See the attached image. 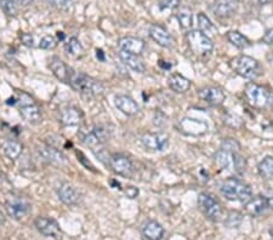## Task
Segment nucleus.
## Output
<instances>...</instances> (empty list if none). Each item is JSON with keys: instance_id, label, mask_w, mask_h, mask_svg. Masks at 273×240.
<instances>
[{"instance_id": "nucleus-42", "label": "nucleus", "mask_w": 273, "mask_h": 240, "mask_svg": "<svg viewBox=\"0 0 273 240\" xmlns=\"http://www.w3.org/2000/svg\"><path fill=\"white\" fill-rule=\"evenodd\" d=\"M262 40H264V42H266V44L273 45V28L266 31V33L264 34V38H262Z\"/></svg>"}, {"instance_id": "nucleus-9", "label": "nucleus", "mask_w": 273, "mask_h": 240, "mask_svg": "<svg viewBox=\"0 0 273 240\" xmlns=\"http://www.w3.org/2000/svg\"><path fill=\"white\" fill-rule=\"evenodd\" d=\"M5 209L8 211L9 216H11L14 220H21L27 215L29 211V205L26 200L17 198V197H11L6 200Z\"/></svg>"}, {"instance_id": "nucleus-20", "label": "nucleus", "mask_w": 273, "mask_h": 240, "mask_svg": "<svg viewBox=\"0 0 273 240\" xmlns=\"http://www.w3.org/2000/svg\"><path fill=\"white\" fill-rule=\"evenodd\" d=\"M119 57L125 66H128L130 70L136 72V73H143L144 70H146L143 61L139 57V55H134V54H129V52L120 51Z\"/></svg>"}, {"instance_id": "nucleus-2", "label": "nucleus", "mask_w": 273, "mask_h": 240, "mask_svg": "<svg viewBox=\"0 0 273 240\" xmlns=\"http://www.w3.org/2000/svg\"><path fill=\"white\" fill-rule=\"evenodd\" d=\"M220 192L231 202L248 203L251 199L253 192L248 185L237 179H228L220 187Z\"/></svg>"}, {"instance_id": "nucleus-38", "label": "nucleus", "mask_w": 273, "mask_h": 240, "mask_svg": "<svg viewBox=\"0 0 273 240\" xmlns=\"http://www.w3.org/2000/svg\"><path fill=\"white\" fill-rule=\"evenodd\" d=\"M225 123L232 127H241L242 126V119L239 117L233 116V114H227L225 117Z\"/></svg>"}, {"instance_id": "nucleus-44", "label": "nucleus", "mask_w": 273, "mask_h": 240, "mask_svg": "<svg viewBox=\"0 0 273 240\" xmlns=\"http://www.w3.org/2000/svg\"><path fill=\"white\" fill-rule=\"evenodd\" d=\"M96 56H97V58H100L101 61H104L103 51H102V50H97V51H96Z\"/></svg>"}, {"instance_id": "nucleus-12", "label": "nucleus", "mask_w": 273, "mask_h": 240, "mask_svg": "<svg viewBox=\"0 0 273 240\" xmlns=\"http://www.w3.org/2000/svg\"><path fill=\"white\" fill-rule=\"evenodd\" d=\"M179 127L183 134L193 135V136H199V135L205 134L206 130H208L206 123H204L202 120L191 119V118H186V119L181 120Z\"/></svg>"}, {"instance_id": "nucleus-8", "label": "nucleus", "mask_w": 273, "mask_h": 240, "mask_svg": "<svg viewBox=\"0 0 273 240\" xmlns=\"http://www.w3.org/2000/svg\"><path fill=\"white\" fill-rule=\"evenodd\" d=\"M141 142L152 150H164L169 143V137L163 133H147L141 136Z\"/></svg>"}, {"instance_id": "nucleus-11", "label": "nucleus", "mask_w": 273, "mask_h": 240, "mask_svg": "<svg viewBox=\"0 0 273 240\" xmlns=\"http://www.w3.org/2000/svg\"><path fill=\"white\" fill-rule=\"evenodd\" d=\"M199 98L205 103L210 104V106H220L225 101V94L221 89L215 88V86H205L199 90Z\"/></svg>"}, {"instance_id": "nucleus-43", "label": "nucleus", "mask_w": 273, "mask_h": 240, "mask_svg": "<svg viewBox=\"0 0 273 240\" xmlns=\"http://www.w3.org/2000/svg\"><path fill=\"white\" fill-rule=\"evenodd\" d=\"M33 2H34V0H17V3H19V4H21L22 6H28V5H31Z\"/></svg>"}, {"instance_id": "nucleus-23", "label": "nucleus", "mask_w": 273, "mask_h": 240, "mask_svg": "<svg viewBox=\"0 0 273 240\" xmlns=\"http://www.w3.org/2000/svg\"><path fill=\"white\" fill-rule=\"evenodd\" d=\"M50 70L52 73L57 79H60L61 81L68 83V78H70V68L62 62L60 58L54 57L50 62Z\"/></svg>"}, {"instance_id": "nucleus-40", "label": "nucleus", "mask_w": 273, "mask_h": 240, "mask_svg": "<svg viewBox=\"0 0 273 240\" xmlns=\"http://www.w3.org/2000/svg\"><path fill=\"white\" fill-rule=\"evenodd\" d=\"M49 2L58 9H67L70 8L72 0H49Z\"/></svg>"}, {"instance_id": "nucleus-18", "label": "nucleus", "mask_w": 273, "mask_h": 240, "mask_svg": "<svg viewBox=\"0 0 273 240\" xmlns=\"http://www.w3.org/2000/svg\"><path fill=\"white\" fill-rule=\"evenodd\" d=\"M119 49L120 51L129 52V54L140 55L144 49V42L141 39L134 37H125L119 40Z\"/></svg>"}, {"instance_id": "nucleus-45", "label": "nucleus", "mask_w": 273, "mask_h": 240, "mask_svg": "<svg viewBox=\"0 0 273 240\" xmlns=\"http://www.w3.org/2000/svg\"><path fill=\"white\" fill-rule=\"evenodd\" d=\"M267 208L273 210V198H268L267 199Z\"/></svg>"}, {"instance_id": "nucleus-6", "label": "nucleus", "mask_w": 273, "mask_h": 240, "mask_svg": "<svg viewBox=\"0 0 273 240\" xmlns=\"http://www.w3.org/2000/svg\"><path fill=\"white\" fill-rule=\"evenodd\" d=\"M198 206L204 215L212 220L214 222H218L221 220L222 209L218 200L213 198L210 194L200 193L198 197Z\"/></svg>"}, {"instance_id": "nucleus-49", "label": "nucleus", "mask_w": 273, "mask_h": 240, "mask_svg": "<svg viewBox=\"0 0 273 240\" xmlns=\"http://www.w3.org/2000/svg\"><path fill=\"white\" fill-rule=\"evenodd\" d=\"M269 235H271V238L273 239V227L271 229H269Z\"/></svg>"}, {"instance_id": "nucleus-33", "label": "nucleus", "mask_w": 273, "mask_h": 240, "mask_svg": "<svg viewBox=\"0 0 273 240\" xmlns=\"http://www.w3.org/2000/svg\"><path fill=\"white\" fill-rule=\"evenodd\" d=\"M56 45H57V40L52 35H45L39 42V48L43 49V50H52V49L56 48Z\"/></svg>"}, {"instance_id": "nucleus-7", "label": "nucleus", "mask_w": 273, "mask_h": 240, "mask_svg": "<svg viewBox=\"0 0 273 240\" xmlns=\"http://www.w3.org/2000/svg\"><path fill=\"white\" fill-rule=\"evenodd\" d=\"M111 169L117 173V175L130 177L134 172V165L131 163V160L128 157L123 156V154H113L110 157L108 160Z\"/></svg>"}, {"instance_id": "nucleus-3", "label": "nucleus", "mask_w": 273, "mask_h": 240, "mask_svg": "<svg viewBox=\"0 0 273 240\" xmlns=\"http://www.w3.org/2000/svg\"><path fill=\"white\" fill-rule=\"evenodd\" d=\"M231 68L241 77L249 79V80H255L261 73V66L255 58L250 56H238L231 61Z\"/></svg>"}, {"instance_id": "nucleus-16", "label": "nucleus", "mask_w": 273, "mask_h": 240, "mask_svg": "<svg viewBox=\"0 0 273 240\" xmlns=\"http://www.w3.org/2000/svg\"><path fill=\"white\" fill-rule=\"evenodd\" d=\"M114 104H116V107L121 113L127 114V116H135V114L139 113L140 111L139 104H137L133 98L125 96V95H119V96L114 98Z\"/></svg>"}, {"instance_id": "nucleus-46", "label": "nucleus", "mask_w": 273, "mask_h": 240, "mask_svg": "<svg viewBox=\"0 0 273 240\" xmlns=\"http://www.w3.org/2000/svg\"><path fill=\"white\" fill-rule=\"evenodd\" d=\"M4 223H5V217H4V215H3L2 212H0V226L4 225Z\"/></svg>"}, {"instance_id": "nucleus-39", "label": "nucleus", "mask_w": 273, "mask_h": 240, "mask_svg": "<svg viewBox=\"0 0 273 240\" xmlns=\"http://www.w3.org/2000/svg\"><path fill=\"white\" fill-rule=\"evenodd\" d=\"M19 39H21L22 44L26 45V47H34V37H33L32 34H29V33H22V34L19 35Z\"/></svg>"}, {"instance_id": "nucleus-17", "label": "nucleus", "mask_w": 273, "mask_h": 240, "mask_svg": "<svg viewBox=\"0 0 273 240\" xmlns=\"http://www.w3.org/2000/svg\"><path fill=\"white\" fill-rule=\"evenodd\" d=\"M150 35L158 45L162 48H170L172 47V37H170L169 32L166 31L163 26L159 25H152L150 27Z\"/></svg>"}, {"instance_id": "nucleus-27", "label": "nucleus", "mask_w": 273, "mask_h": 240, "mask_svg": "<svg viewBox=\"0 0 273 240\" xmlns=\"http://www.w3.org/2000/svg\"><path fill=\"white\" fill-rule=\"evenodd\" d=\"M198 27H199V31L204 33V34L206 35V37H209L212 39V37L214 35H216V33H218V29L215 28V26L213 25V22L210 21L208 16L205 14H203V12H200L198 14Z\"/></svg>"}, {"instance_id": "nucleus-24", "label": "nucleus", "mask_w": 273, "mask_h": 240, "mask_svg": "<svg viewBox=\"0 0 273 240\" xmlns=\"http://www.w3.org/2000/svg\"><path fill=\"white\" fill-rule=\"evenodd\" d=\"M22 150H24V146L17 142V141L6 140L3 142V152H4V154L9 159H18V157L22 154Z\"/></svg>"}, {"instance_id": "nucleus-30", "label": "nucleus", "mask_w": 273, "mask_h": 240, "mask_svg": "<svg viewBox=\"0 0 273 240\" xmlns=\"http://www.w3.org/2000/svg\"><path fill=\"white\" fill-rule=\"evenodd\" d=\"M227 39L231 42L233 47L238 49H245L250 45V41L246 39L244 35L241 34L238 31H231L227 33Z\"/></svg>"}, {"instance_id": "nucleus-41", "label": "nucleus", "mask_w": 273, "mask_h": 240, "mask_svg": "<svg viewBox=\"0 0 273 240\" xmlns=\"http://www.w3.org/2000/svg\"><path fill=\"white\" fill-rule=\"evenodd\" d=\"M125 194H127L128 198L135 199L137 195H139V189L135 188V187H127V189H125Z\"/></svg>"}, {"instance_id": "nucleus-1", "label": "nucleus", "mask_w": 273, "mask_h": 240, "mask_svg": "<svg viewBox=\"0 0 273 240\" xmlns=\"http://www.w3.org/2000/svg\"><path fill=\"white\" fill-rule=\"evenodd\" d=\"M68 84H70L77 93L88 98L96 97L98 95L103 94L104 91V86L101 81L89 77L87 74L80 73V72H75L73 70H70Z\"/></svg>"}, {"instance_id": "nucleus-25", "label": "nucleus", "mask_w": 273, "mask_h": 240, "mask_svg": "<svg viewBox=\"0 0 273 240\" xmlns=\"http://www.w3.org/2000/svg\"><path fill=\"white\" fill-rule=\"evenodd\" d=\"M245 209L250 215L256 216L260 215L267 209V199L265 197H256V198H251L248 203L245 204Z\"/></svg>"}, {"instance_id": "nucleus-5", "label": "nucleus", "mask_w": 273, "mask_h": 240, "mask_svg": "<svg viewBox=\"0 0 273 240\" xmlns=\"http://www.w3.org/2000/svg\"><path fill=\"white\" fill-rule=\"evenodd\" d=\"M244 94L250 106L258 108V110L267 107L269 100H271V94L268 93L267 89L254 83L246 85Z\"/></svg>"}, {"instance_id": "nucleus-36", "label": "nucleus", "mask_w": 273, "mask_h": 240, "mask_svg": "<svg viewBox=\"0 0 273 240\" xmlns=\"http://www.w3.org/2000/svg\"><path fill=\"white\" fill-rule=\"evenodd\" d=\"M93 131H94V134L96 135L97 139L100 140L101 143H104L106 141H108V139H110V133H108V130L104 129V127L95 126Z\"/></svg>"}, {"instance_id": "nucleus-10", "label": "nucleus", "mask_w": 273, "mask_h": 240, "mask_svg": "<svg viewBox=\"0 0 273 240\" xmlns=\"http://www.w3.org/2000/svg\"><path fill=\"white\" fill-rule=\"evenodd\" d=\"M34 226L37 227L38 232L44 236H49V238H57L60 235V226L58 223L52 219H48V217H38L35 219Z\"/></svg>"}, {"instance_id": "nucleus-22", "label": "nucleus", "mask_w": 273, "mask_h": 240, "mask_svg": "<svg viewBox=\"0 0 273 240\" xmlns=\"http://www.w3.org/2000/svg\"><path fill=\"white\" fill-rule=\"evenodd\" d=\"M237 9V0H218L214 4V12L220 17H229Z\"/></svg>"}, {"instance_id": "nucleus-35", "label": "nucleus", "mask_w": 273, "mask_h": 240, "mask_svg": "<svg viewBox=\"0 0 273 240\" xmlns=\"http://www.w3.org/2000/svg\"><path fill=\"white\" fill-rule=\"evenodd\" d=\"M239 148H241V146H239V143L237 142V141L228 139V140L223 141L221 149L227 150V152H231V153H237L239 150Z\"/></svg>"}, {"instance_id": "nucleus-19", "label": "nucleus", "mask_w": 273, "mask_h": 240, "mask_svg": "<svg viewBox=\"0 0 273 240\" xmlns=\"http://www.w3.org/2000/svg\"><path fill=\"white\" fill-rule=\"evenodd\" d=\"M19 114L26 121L31 124H38L41 121V111L34 102L19 107Z\"/></svg>"}, {"instance_id": "nucleus-37", "label": "nucleus", "mask_w": 273, "mask_h": 240, "mask_svg": "<svg viewBox=\"0 0 273 240\" xmlns=\"http://www.w3.org/2000/svg\"><path fill=\"white\" fill-rule=\"evenodd\" d=\"M180 0H159V6L160 10H173L179 8Z\"/></svg>"}, {"instance_id": "nucleus-32", "label": "nucleus", "mask_w": 273, "mask_h": 240, "mask_svg": "<svg viewBox=\"0 0 273 240\" xmlns=\"http://www.w3.org/2000/svg\"><path fill=\"white\" fill-rule=\"evenodd\" d=\"M0 8L8 16H16L17 14V6L15 0H0Z\"/></svg>"}, {"instance_id": "nucleus-31", "label": "nucleus", "mask_w": 273, "mask_h": 240, "mask_svg": "<svg viewBox=\"0 0 273 240\" xmlns=\"http://www.w3.org/2000/svg\"><path fill=\"white\" fill-rule=\"evenodd\" d=\"M65 49L66 52H67L68 55H71L72 57H79V56L83 55L84 52V49L81 47L80 41H79L75 37L70 38V40L66 42Z\"/></svg>"}, {"instance_id": "nucleus-26", "label": "nucleus", "mask_w": 273, "mask_h": 240, "mask_svg": "<svg viewBox=\"0 0 273 240\" xmlns=\"http://www.w3.org/2000/svg\"><path fill=\"white\" fill-rule=\"evenodd\" d=\"M169 86L172 88L173 90L175 91V93L183 94V93H186V91L190 90L191 81L187 78L182 77L181 74L175 73L169 78Z\"/></svg>"}, {"instance_id": "nucleus-4", "label": "nucleus", "mask_w": 273, "mask_h": 240, "mask_svg": "<svg viewBox=\"0 0 273 240\" xmlns=\"http://www.w3.org/2000/svg\"><path fill=\"white\" fill-rule=\"evenodd\" d=\"M186 41L192 52L197 55H208L214 49L212 39L200 31H191L187 33Z\"/></svg>"}, {"instance_id": "nucleus-15", "label": "nucleus", "mask_w": 273, "mask_h": 240, "mask_svg": "<svg viewBox=\"0 0 273 240\" xmlns=\"http://www.w3.org/2000/svg\"><path fill=\"white\" fill-rule=\"evenodd\" d=\"M57 195L66 205H74L80 199V194L70 183H62L57 188Z\"/></svg>"}, {"instance_id": "nucleus-21", "label": "nucleus", "mask_w": 273, "mask_h": 240, "mask_svg": "<svg viewBox=\"0 0 273 240\" xmlns=\"http://www.w3.org/2000/svg\"><path fill=\"white\" fill-rule=\"evenodd\" d=\"M142 234L147 240H160L164 235V228L157 221H147L142 226Z\"/></svg>"}, {"instance_id": "nucleus-13", "label": "nucleus", "mask_w": 273, "mask_h": 240, "mask_svg": "<svg viewBox=\"0 0 273 240\" xmlns=\"http://www.w3.org/2000/svg\"><path fill=\"white\" fill-rule=\"evenodd\" d=\"M39 154L44 160H47L48 163L54 164V165H65L67 164V158L60 150H57L54 147L50 146H43L38 149Z\"/></svg>"}, {"instance_id": "nucleus-48", "label": "nucleus", "mask_w": 273, "mask_h": 240, "mask_svg": "<svg viewBox=\"0 0 273 240\" xmlns=\"http://www.w3.org/2000/svg\"><path fill=\"white\" fill-rule=\"evenodd\" d=\"M58 39H64V37H65V35H64V33H62V32H58Z\"/></svg>"}, {"instance_id": "nucleus-14", "label": "nucleus", "mask_w": 273, "mask_h": 240, "mask_svg": "<svg viewBox=\"0 0 273 240\" xmlns=\"http://www.w3.org/2000/svg\"><path fill=\"white\" fill-rule=\"evenodd\" d=\"M83 113L80 110L75 107H66L60 112V123L66 126H75L83 121Z\"/></svg>"}, {"instance_id": "nucleus-29", "label": "nucleus", "mask_w": 273, "mask_h": 240, "mask_svg": "<svg viewBox=\"0 0 273 240\" xmlns=\"http://www.w3.org/2000/svg\"><path fill=\"white\" fill-rule=\"evenodd\" d=\"M176 17L182 29H185L186 31V29H190L192 27L193 17H192V12H191V10L188 8L180 9L179 11L176 12Z\"/></svg>"}, {"instance_id": "nucleus-47", "label": "nucleus", "mask_w": 273, "mask_h": 240, "mask_svg": "<svg viewBox=\"0 0 273 240\" xmlns=\"http://www.w3.org/2000/svg\"><path fill=\"white\" fill-rule=\"evenodd\" d=\"M260 3H261V4H269V3H272L273 0H259Z\"/></svg>"}, {"instance_id": "nucleus-28", "label": "nucleus", "mask_w": 273, "mask_h": 240, "mask_svg": "<svg viewBox=\"0 0 273 240\" xmlns=\"http://www.w3.org/2000/svg\"><path fill=\"white\" fill-rule=\"evenodd\" d=\"M259 173L262 179L273 180V158L266 157L264 160H261L258 166Z\"/></svg>"}, {"instance_id": "nucleus-34", "label": "nucleus", "mask_w": 273, "mask_h": 240, "mask_svg": "<svg viewBox=\"0 0 273 240\" xmlns=\"http://www.w3.org/2000/svg\"><path fill=\"white\" fill-rule=\"evenodd\" d=\"M241 222H242V215L237 211H232L226 220V225L228 226L229 228H233V227H238Z\"/></svg>"}]
</instances>
